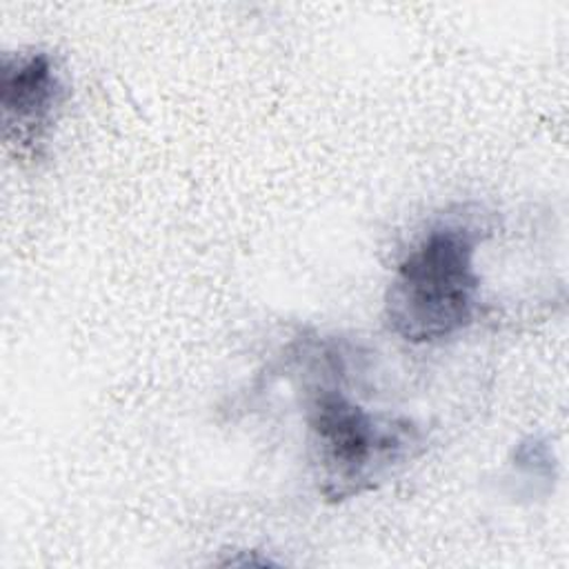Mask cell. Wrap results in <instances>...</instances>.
<instances>
[{"label": "cell", "mask_w": 569, "mask_h": 569, "mask_svg": "<svg viewBox=\"0 0 569 569\" xmlns=\"http://www.w3.org/2000/svg\"><path fill=\"white\" fill-rule=\"evenodd\" d=\"M480 229L462 220L431 224L400 258L385 291L387 329L409 345H436L465 331L480 307Z\"/></svg>", "instance_id": "1"}, {"label": "cell", "mask_w": 569, "mask_h": 569, "mask_svg": "<svg viewBox=\"0 0 569 569\" xmlns=\"http://www.w3.org/2000/svg\"><path fill=\"white\" fill-rule=\"evenodd\" d=\"M307 422L320 493L331 502L373 489L420 445V429L411 420L373 413L340 387L313 391Z\"/></svg>", "instance_id": "2"}, {"label": "cell", "mask_w": 569, "mask_h": 569, "mask_svg": "<svg viewBox=\"0 0 569 569\" xmlns=\"http://www.w3.org/2000/svg\"><path fill=\"white\" fill-rule=\"evenodd\" d=\"M64 96V80L51 53L31 49L2 56V133L20 158H36L47 144Z\"/></svg>", "instance_id": "3"}]
</instances>
